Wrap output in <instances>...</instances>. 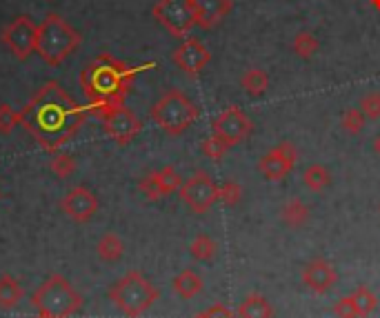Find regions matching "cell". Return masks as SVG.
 Wrapping results in <instances>:
<instances>
[{
  "label": "cell",
  "instance_id": "cell-33",
  "mask_svg": "<svg viewBox=\"0 0 380 318\" xmlns=\"http://www.w3.org/2000/svg\"><path fill=\"white\" fill-rule=\"evenodd\" d=\"M360 111L365 114L367 121H378L380 118V91H369L360 98Z\"/></svg>",
  "mask_w": 380,
  "mask_h": 318
},
{
  "label": "cell",
  "instance_id": "cell-32",
  "mask_svg": "<svg viewBox=\"0 0 380 318\" xmlns=\"http://www.w3.org/2000/svg\"><path fill=\"white\" fill-rule=\"evenodd\" d=\"M218 198L227 207H234V205H238L240 201H243V187H240L238 183H234V181H225L223 185L218 187Z\"/></svg>",
  "mask_w": 380,
  "mask_h": 318
},
{
  "label": "cell",
  "instance_id": "cell-1",
  "mask_svg": "<svg viewBox=\"0 0 380 318\" xmlns=\"http://www.w3.org/2000/svg\"><path fill=\"white\" fill-rule=\"evenodd\" d=\"M20 114H23L20 125L49 154L63 149L89 118L87 105L76 103L56 81L40 87Z\"/></svg>",
  "mask_w": 380,
  "mask_h": 318
},
{
  "label": "cell",
  "instance_id": "cell-9",
  "mask_svg": "<svg viewBox=\"0 0 380 318\" xmlns=\"http://www.w3.org/2000/svg\"><path fill=\"white\" fill-rule=\"evenodd\" d=\"M0 41H3V45L14 54L16 61H27V58L36 51L38 25L29 16H18L3 29Z\"/></svg>",
  "mask_w": 380,
  "mask_h": 318
},
{
  "label": "cell",
  "instance_id": "cell-36",
  "mask_svg": "<svg viewBox=\"0 0 380 318\" xmlns=\"http://www.w3.org/2000/svg\"><path fill=\"white\" fill-rule=\"evenodd\" d=\"M374 151L380 156V136H376V141H374Z\"/></svg>",
  "mask_w": 380,
  "mask_h": 318
},
{
  "label": "cell",
  "instance_id": "cell-37",
  "mask_svg": "<svg viewBox=\"0 0 380 318\" xmlns=\"http://www.w3.org/2000/svg\"><path fill=\"white\" fill-rule=\"evenodd\" d=\"M34 318H54V316H47V314H36Z\"/></svg>",
  "mask_w": 380,
  "mask_h": 318
},
{
  "label": "cell",
  "instance_id": "cell-19",
  "mask_svg": "<svg viewBox=\"0 0 380 318\" xmlns=\"http://www.w3.org/2000/svg\"><path fill=\"white\" fill-rule=\"evenodd\" d=\"M238 316L240 318H274V309L263 294L251 292L245 301L238 305Z\"/></svg>",
  "mask_w": 380,
  "mask_h": 318
},
{
  "label": "cell",
  "instance_id": "cell-7",
  "mask_svg": "<svg viewBox=\"0 0 380 318\" xmlns=\"http://www.w3.org/2000/svg\"><path fill=\"white\" fill-rule=\"evenodd\" d=\"M156 23L163 25L174 38H185L198 25L194 0H158L151 9Z\"/></svg>",
  "mask_w": 380,
  "mask_h": 318
},
{
  "label": "cell",
  "instance_id": "cell-30",
  "mask_svg": "<svg viewBox=\"0 0 380 318\" xmlns=\"http://www.w3.org/2000/svg\"><path fill=\"white\" fill-rule=\"evenodd\" d=\"M20 121H23V114L16 111V109H14L11 105H7V103L0 105V134L9 136V134L20 125Z\"/></svg>",
  "mask_w": 380,
  "mask_h": 318
},
{
  "label": "cell",
  "instance_id": "cell-35",
  "mask_svg": "<svg viewBox=\"0 0 380 318\" xmlns=\"http://www.w3.org/2000/svg\"><path fill=\"white\" fill-rule=\"evenodd\" d=\"M334 314H336V318H358V312H356L351 296L340 298V301L334 305Z\"/></svg>",
  "mask_w": 380,
  "mask_h": 318
},
{
  "label": "cell",
  "instance_id": "cell-8",
  "mask_svg": "<svg viewBox=\"0 0 380 318\" xmlns=\"http://www.w3.org/2000/svg\"><path fill=\"white\" fill-rule=\"evenodd\" d=\"M178 194H180V201H183L194 214H205L218 201V185L214 183V178L207 172L198 169L183 183Z\"/></svg>",
  "mask_w": 380,
  "mask_h": 318
},
{
  "label": "cell",
  "instance_id": "cell-18",
  "mask_svg": "<svg viewBox=\"0 0 380 318\" xmlns=\"http://www.w3.org/2000/svg\"><path fill=\"white\" fill-rule=\"evenodd\" d=\"M25 298V287L11 274L0 276V309H14Z\"/></svg>",
  "mask_w": 380,
  "mask_h": 318
},
{
  "label": "cell",
  "instance_id": "cell-34",
  "mask_svg": "<svg viewBox=\"0 0 380 318\" xmlns=\"http://www.w3.org/2000/svg\"><path fill=\"white\" fill-rule=\"evenodd\" d=\"M229 151V147L220 141L218 136H209V138H205V143H203V154L207 156V158H211V161H220V158H225V154Z\"/></svg>",
  "mask_w": 380,
  "mask_h": 318
},
{
  "label": "cell",
  "instance_id": "cell-12",
  "mask_svg": "<svg viewBox=\"0 0 380 318\" xmlns=\"http://www.w3.org/2000/svg\"><path fill=\"white\" fill-rule=\"evenodd\" d=\"M60 209L74 223H89L98 212V196L85 185H76L63 196Z\"/></svg>",
  "mask_w": 380,
  "mask_h": 318
},
{
  "label": "cell",
  "instance_id": "cell-16",
  "mask_svg": "<svg viewBox=\"0 0 380 318\" xmlns=\"http://www.w3.org/2000/svg\"><path fill=\"white\" fill-rule=\"evenodd\" d=\"M194 3L198 14V27L203 29H214L234 9L231 0H194Z\"/></svg>",
  "mask_w": 380,
  "mask_h": 318
},
{
  "label": "cell",
  "instance_id": "cell-4",
  "mask_svg": "<svg viewBox=\"0 0 380 318\" xmlns=\"http://www.w3.org/2000/svg\"><path fill=\"white\" fill-rule=\"evenodd\" d=\"M158 298L160 292L156 289V285H151L138 269H129L109 289V301L127 318L145 316L158 303Z\"/></svg>",
  "mask_w": 380,
  "mask_h": 318
},
{
  "label": "cell",
  "instance_id": "cell-26",
  "mask_svg": "<svg viewBox=\"0 0 380 318\" xmlns=\"http://www.w3.org/2000/svg\"><path fill=\"white\" fill-rule=\"evenodd\" d=\"M49 169H51V174L58 176V178H69V176L76 172V158H74L71 154H67V151L60 149V151H56V154L51 156Z\"/></svg>",
  "mask_w": 380,
  "mask_h": 318
},
{
  "label": "cell",
  "instance_id": "cell-28",
  "mask_svg": "<svg viewBox=\"0 0 380 318\" xmlns=\"http://www.w3.org/2000/svg\"><path fill=\"white\" fill-rule=\"evenodd\" d=\"M158 183H160V189H163V194L169 196V194H174V192H178L180 187H183L185 181H183V176L176 172V167L167 165L163 169H158Z\"/></svg>",
  "mask_w": 380,
  "mask_h": 318
},
{
  "label": "cell",
  "instance_id": "cell-39",
  "mask_svg": "<svg viewBox=\"0 0 380 318\" xmlns=\"http://www.w3.org/2000/svg\"><path fill=\"white\" fill-rule=\"evenodd\" d=\"M196 318H205V316H203V314H198V316H196Z\"/></svg>",
  "mask_w": 380,
  "mask_h": 318
},
{
  "label": "cell",
  "instance_id": "cell-15",
  "mask_svg": "<svg viewBox=\"0 0 380 318\" xmlns=\"http://www.w3.org/2000/svg\"><path fill=\"white\" fill-rule=\"evenodd\" d=\"M338 283V272L327 258H314L303 269V285L314 294H327Z\"/></svg>",
  "mask_w": 380,
  "mask_h": 318
},
{
  "label": "cell",
  "instance_id": "cell-14",
  "mask_svg": "<svg viewBox=\"0 0 380 318\" xmlns=\"http://www.w3.org/2000/svg\"><path fill=\"white\" fill-rule=\"evenodd\" d=\"M171 61L176 63V67H180L187 76H198L209 65L211 54H209V49L203 43L198 41V38H185V41L174 49Z\"/></svg>",
  "mask_w": 380,
  "mask_h": 318
},
{
  "label": "cell",
  "instance_id": "cell-22",
  "mask_svg": "<svg viewBox=\"0 0 380 318\" xmlns=\"http://www.w3.org/2000/svg\"><path fill=\"white\" fill-rule=\"evenodd\" d=\"M240 87H243L249 96L258 98V96H263L267 89H269V76L263 71V69H247L243 74V78H240Z\"/></svg>",
  "mask_w": 380,
  "mask_h": 318
},
{
  "label": "cell",
  "instance_id": "cell-27",
  "mask_svg": "<svg viewBox=\"0 0 380 318\" xmlns=\"http://www.w3.org/2000/svg\"><path fill=\"white\" fill-rule=\"evenodd\" d=\"M291 49H294L296 56H300V58H311V56L320 49V43L316 41V36H314V34H309V31H300V34H296V38H294Z\"/></svg>",
  "mask_w": 380,
  "mask_h": 318
},
{
  "label": "cell",
  "instance_id": "cell-11",
  "mask_svg": "<svg viewBox=\"0 0 380 318\" xmlns=\"http://www.w3.org/2000/svg\"><path fill=\"white\" fill-rule=\"evenodd\" d=\"M100 123H103L105 134L111 138V141H116L118 145H129L134 138L143 131V123H140V118L125 105L116 107L105 118H100Z\"/></svg>",
  "mask_w": 380,
  "mask_h": 318
},
{
  "label": "cell",
  "instance_id": "cell-10",
  "mask_svg": "<svg viewBox=\"0 0 380 318\" xmlns=\"http://www.w3.org/2000/svg\"><path fill=\"white\" fill-rule=\"evenodd\" d=\"M251 129H254V125L249 121V116L236 105L227 107L225 111H220V116H216L211 123V134L218 136L229 149L236 147L238 143L247 141Z\"/></svg>",
  "mask_w": 380,
  "mask_h": 318
},
{
  "label": "cell",
  "instance_id": "cell-5",
  "mask_svg": "<svg viewBox=\"0 0 380 318\" xmlns=\"http://www.w3.org/2000/svg\"><path fill=\"white\" fill-rule=\"evenodd\" d=\"M31 305L38 314H47L54 318H69L83 307V296L76 292V287L65 276L51 274L47 281L34 292Z\"/></svg>",
  "mask_w": 380,
  "mask_h": 318
},
{
  "label": "cell",
  "instance_id": "cell-25",
  "mask_svg": "<svg viewBox=\"0 0 380 318\" xmlns=\"http://www.w3.org/2000/svg\"><path fill=\"white\" fill-rule=\"evenodd\" d=\"M351 301L356 305L358 318H367L376 307H378V298L374 296V292L367 285H360L354 294H351Z\"/></svg>",
  "mask_w": 380,
  "mask_h": 318
},
{
  "label": "cell",
  "instance_id": "cell-23",
  "mask_svg": "<svg viewBox=\"0 0 380 318\" xmlns=\"http://www.w3.org/2000/svg\"><path fill=\"white\" fill-rule=\"evenodd\" d=\"M303 183H305L311 192H323V189H327L329 183H331V172H329L325 165L314 163V165H309V167L303 172Z\"/></svg>",
  "mask_w": 380,
  "mask_h": 318
},
{
  "label": "cell",
  "instance_id": "cell-3",
  "mask_svg": "<svg viewBox=\"0 0 380 318\" xmlns=\"http://www.w3.org/2000/svg\"><path fill=\"white\" fill-rule=\"evenodd\" d=\"M83 36L78 29H74L63 16L47 14L45 21L38 25V41H36V54L43 58L45 65L60 67L67 58L80 47Z\"/></svg>",
  "mask_w": 380,
  "mask_h": 318
},
{
  "label": "cell",
  "instance_id": "cell-2",
  "mask_svg": "<svg viewBox=\"0 0 380 318\" xmlns=\"http://www.w3.org/2000/svg\"><path fill=\"white\" fill-rule=\"evenodd\" d=\"M154 63L129 67L127 63L118 61L111 54H100L98 58L80 71V89L87 98V111L94 118H105L116 107L125 105V98L134 87V81L140 71L151 69Z\"/></svg>",
  "mask_w": 380,
  "mask_h": 318
},
{
  "label": "cell",
  "instance_id": "cell-21",
  "mask_svg": "<svg viewBox=\"0 0 380 318\" xmlns=\"http://www.w3.org/2000/svg\"><path fill=\"white\" fill-rule=\"evenodd\" d=\"M280 216H283L287 227L300 229V227H305L307 221H309V207L300 201V198H289V201L283 205V209H280Z\"/></svg>",
  "mask_w": 380,
  "mask_h": 318
},
{
  "label": "cell",
  "instance_id": "cell-38",
  "mask_svg": "<svg viewBox=\"0 0 380 318\" xmlns=\"http://www.w3.org/2000/svg\"><path fill=\"white\" fill-rule=\"evenodd\" d=\"M371 5H374L376 9H380V0H371Z\"/></svg>",
  "mask_w": 380,
  "mask_h": 318
},
{
  "label": "cell",
  "instance_id": "cell-20",
  "mask_svg": "<svg viewBox=\"0 0 380 318\" xmlns=\"http://www.w3.org/2000/svg\"><path fill=\"white\" fill-rule=\"evenodd\" d=\"M96 252H98V258L103 263H118L125 254V245H123V241H120L118 234L107 232L105 236H100Z\"/></svg>",
  "mask_w": 380,
  "mask_h": 318
},
{
  "label": "cell",
  "instance_id": "cell-17",
  "mask_svg": "<svg viewBox=\"0 0 380 318\" xmlns=\"http://www.w3.org/2000/svg\"><path fill=\"white\" fill-rule=\"evenodd\" d=\"M174 292L180 296V298H185V301H191L194 296H198L200 292H203L205 287V281H203V276H200L198 272L194 269H183L176 278H174V283H171Z\"/></svg>",
  "mask_w": 380,
  "mask_h": 318
},
{
  "label": "cell",
  "instance_id": "cell-29",
  "mask_svg": "<svg viewBox=\"0 0 380 318\" xmlns=\"http://www.w3.org/2000/svg\"><path fill=\"white\" fill-rule=\"evenodd\" d=\"M138 189H140V194L147 198V201H160V198H165L163 189H160V183H158V169L149 172L147 176L140 178Z\"/></svg>",
  "mask_w": 380,
  "mask_h": 318
},
{
  "label": "cell",
  "instance_id": "cell-6",
  "mask_svg": "<svg viewBox=\"0 0 380 318\" xmlns=\"http://www.w3.org/2000/svg\"><path fill=\"white\" fill-rule=\"evenodd\" d=\"M198 114L196 103L180 89H167L149 111L151 121L169 136L185 134L198 121Z\"/></svg>",
  "mask_w": 380,
  "mask_h": 318
},
{
  "label": "cell",
  "instance_id": "cell-31",
  "mask_svg": "<svg viewBox=\"0 0 380 318\" xmlns=\"http://www.w3.org/2000/svg\"><path fill=\"white\" fill-rule=\"evenodd\" d=\"M365 123H367L365 114L360 111V109H356V107L347 109V111L343 114V118H340V125H343V129H345V131H349V134H354V136L363 131Z\"/></svg>",
  "mask_w": 380,
  "mask_h": 318
},
{
  "label": "cell",
  "instance_id": "cell-24",
  "mask_svg": "<svg viewBox=\"0 0 380 318\" xmlns=\"http://www.w3.org/2000/svg\"><path fill=\"white\" fill-rule=\"evenodd\" d=\"M216 252H218V245H216L214 238L207 236V234H198L191 241V245H189V254L200 263L211 261V258L216 256Z\"/></svg>",
  "mask_w": 380,
  "mask_h": 318
},
{
  "label": "cell",
  "instance_id": "cell-13",
  "mask_svg": "<svg viewBox=\"0 0 380 318\" xmlns=\"http://www.w3.org/2000/svg\"><path fill=\"white\" fill-rule=\"evenodd\" d=\"M298 151L291 143H280L274 149H269L263 158L258 161V169L263 172L267 181H283V178L294 169Z\"/></svg>",
  "mask_w": 380,
  "mask_h": 318
}]
</instances>
